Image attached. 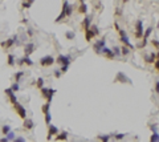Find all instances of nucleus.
Returning <instances> with one entry per match:
<instances>
[{"mask_svg":"<svg viewBox=\"0 0 159 142\" xmlns=\"http://www.w3.org/2000/svg\"><path fill=\"white\" fill-rule=\"evenodd\" d=\"M41 90V94H43V97L45 98L48 102H52V98L54 96V93H56V89H52V88H41L40 89Z\"/></svg>","mask_w":159,"mask_h":142,"instance_id":"1","label":"nucleus"},{"mask_svg":"<svg viewBox=\"0 0 159 142\" xmlns=\"http://www.w3.org/2000/svg\"><path fill=\"white\" fill-rule=\"evenodd\" d=\"M13 108H15L16 113L19 114V117H20V118H23V120H24V118H27V110H25V108L23 106V105H20V104H19V101H17L16 104H13Z\"/></svg>","mask_w":159,"mask_h":142,"instance_id":"2","label":"nucleus"},{"mask_svg":"<svg viewBox=\"0 0 159 142\" xmlns=\"http://www.w3.org/2000/svg\"><path fill=\"white\" fill-rule=\"evenodd\" d=\"M142 36H143V21L137 20V23H135V37L141 39Z\"/></svg>","mask_w":159,"mask_h":142,"instance_id":"3","label":"nucleus"},{"mask_svg":"<svg viewBox=\"0 0 159 142\" xmlns=\"http://www.w3.org/2000/svg\"><path fill=\"white\" fill-rule=\"evenodd\" d=\"M114 82H126V84H133L131 80H130L126 74H123L122 72H118L114 78Z\"/></svg>","mask_w":159,"mask_h":142,"instance_id":"4","label":"nucleus"},{"mask_svg":"<svg viewBox=\"0 0 159 142\" xmlns=\"http://www.w3.org/2000/svg\"><path fill=\"white\" fill-rule=\"evenodd\" d=\"M56 63L61 64V65H69L72 63V57L69 55H60L57 60H56Z\"/></svg>","mask_w":159,"mask_h":142,"instance_id":"5","label":"nucleus"},{"mask_svg":"<svg viewBox=\"0 0 159 142\" xmlns=\"http://www.w3.org/2000/svg\"><path fill=\"white\" fill-rule=\"evenodd\" d=\"M54 63L56 61L52 56H44V57L40 60V64L43 65V67H50V65H53Z\"/></svg>","mask_w":159,"mask_h":142,"instance_id":"6","label":"nucleus"},{"mask_svg":"<svg viewBox=\"0 0 159 142\" xmlns=\"http://www.w3.org/2000/svg\"><path fill=\"white\" fill-rule=\"evenodd\" d=\"M151 32H152V27H148L146 31H144V33H143V41H142V44L139 45V48H144L146 46V44H147V40H148V37H150V35H151Z\"/></svg>","mask_w":159,"mask_h":142,"instance_id":"7","label":"nucleus"},{"mask_svg":"<svg viewBox=\"0 0 159 142\" xmlns=\"http://www.w3.org/2000/svg\"><path fill=\"white\" fill-rule=\"evenodd\" d=\"M4 93L8 96V98H9V101H11V104L13 105V104H16L17 102V97H16V94H15V92L12 90L11 88H7L6 90H4Z\"/></svg>","mask_w":159,"mask_h":142,"instance_id":"8","label":"nucleus"},{"mask_svg":"<svg viewBox=\"0 0 159 142\" xmlns=\"http://www.w3.org/2000/svg\"><path fill=\"white\" fill-rule=\"evenodd\" d=\"M58 133V129H57V127H56L54 125H52V124H49L48 125V135H46V139H52V137L53 135H56V134H57Z\"/></svg>","mask_w":159,"mask_h":142,"instance_id":"9","label":"nucleus"},{"mask_svg":"<svg viewBox=\"0 0 159 142\" xmlns=\"http://www.w3.org/2000/svg\"><path fill=\"white\" fill-rule=\"evenodd\" d=\"M16 37H17V35H15L13 37H11V39H8V40H6V41H3V42H2V44H0V45H2L4 49H8V48H11V46H12L13 44H15V40H16Z\"/></svg>","mask_w":159,"mask_h":142,"instance_id":"10","label":"nucleus"},{"mask_svg":"<svg viewBox=\"0 0 159 142\" xmlns=\"http://www.w3.org/2000/svg\"><path fill=\"white\" fill-rule=\"evenodd\" d=\"M62 9L65 11V13H66V17H69L72 15V12H73V7L69 4L68 0H64V3H62Z\"/></svg>","mask_w":159,"mask_h":142,"instance_id":"11","label":"nucleus"},{"mask_svg":"<svg viewBox=\"0 0 159 142\" xmlns=\"http://www.w3.org/2000/svg\"><path fill=\"white\" fill-rule=\"evenodd\" d=\"M104 46H106V41L102 39V40H98L96 44H94V51H96V53H98V55H101V51H102V48Z\"/></svg>","mask_w":159,"mask_h":142,"instance_id":"12","label":"nucleus"},{"mask_svg":"<svg viewBox=\"0 0 159 142\" xmlns=\"http://www.w3.org/2000/svg\"><path fill=\"white\" fill-rule=\"evenodd\" d=\"M101 53H102V55H105V56H106V59H109V60H113V59L115 57L114 52L111 51V49H109L107 46H104V48H102Z\"/></svg>","mask_w":159,"mask_h":142,"instance_id":"13","label":"nucleus"},{"mask_svg":"<svg viewBox=\"0 0 159 142\" xmlns=\"http://www.w3.org/2000/svg\"><path fill=\"white\" fill-rule=\"evenodd\" d=\"M35 48H36V45L33 44V42H28V44L24 46V55L25 56H31L32 53H33Z\"/></svg>","mask_w":159,"mask_h":142,"instance_id":"14","label":"nucleus"},{"mask_svg":"<svg viewBox=\"0 0 159 142\" xmlns=\"http://www.w3.org/2000/svg\"><path fill=\"white\" fill-rule=\"evenodd\" d=\"M119 40H121V42H122L123 45H127V46H129V48L131 49V51H134V49H135V46H134V45H133L130 41H129V37H127V35H122V36H121V39H119Z\"/></svg>","mask_w":159,"mask_h":142,"instance_id":"15","label":"nucleus"},{"mask_svg":"<svg viewBox=\"0 0 159 142\" xmlns=\"http://www.w3.org/2000/svg\"><path fill=\"white\" fill-rule=\"evenodd\" d=\"M92 19H93V16L90 15H86L85 16V19H84V21H82V27H84V31H86V29H89L90 28V23H92Z\"/></svg>","mask_w":159,"mask_h":142,"instance_id":"16","label":"nucleus"},{"mask_svg":"<svg viewBox=\"0 0 159 142\" xmlns=\"http://www.w3.org/2000/svg\"><path fill=\"white\" fill-rule=\"evenodd\" d=\"M156 60V53L155 52H151L150 55H146L144 56V61H146L147 64H154V61Z\"/></svg>","mask_w":159,"mask_h":142,"instance_id":"17","label":"nucleus"},{"mask_svg":"<svg viewBox=\"0 0 159 142\" xmlns=\"http://www.w3.org/2000/svg\"><path fill=\"white\" fill-rule=\"evenodd\" d=\"M19 65H24V64H27V65H33V61L31 60V57L29 56H24V57H23L21 60H19V63H17Z\"/></svg>","mask_w":159,"mask_h":142,"instance_id":"18","label":"nucleus"},{"mask_svg":"<svg viewBox=\"0 0 159 142\" xmlns=\"http://www.w3.org/2000/svg\"><path fill=\"white\" fill-rule=\"evenodd\" d=\"M35 127V122L31 120V118H24V129L27 130H31Z\"/></svg>","mask_w":159,"mask_h":142,"instance_id":"19","label":"nucleus"},{"mask_svg":"<svg viewBox=\"0 0 159 142\" xmlns=\"http://www.w3.org/2000/svg\"><path fill=\"white\" fill-rule=\"evenodd\" d=\"M94 36H96V35H94V32H93L92 28H89V29L85 31V39H86V41H90Z\"/></svg>","mask_w":159,"mask_h":142,"instance_id":"20","label":"nucleus"},{"mask_svg":"<svg viewBox=\"0 0 159 142\" xmlns=\"http://www.w3.org/2000/svg\"><path fill=\"white\" fill-rule=\"evenodd\" d=\"M56 139H57V141H66L68 139V133H66V131H62V133H57V134H56Z\"/></svg>","mask_w":159,"mask_h":142,"instance_id":"21","label":"nucleus"},{"mask_svg":"<svg viewBox=\"0 0 159 142\" xmlns=\"http://www.w3.org/2000/svg\"><path fill=\"white\" fill-rule=\"evenodd\" d=\"M130 52H131V49H130L127 45H122V48H121V55L127 56V55H130Z\"/></svg>","mask_w":159,"mask_h":142,"instance_id":"22","label":"nucleus"},{"mask_svg":"<svg viewBox=\"0 0 159 142\" xmlns=\"http://www.w3.org/2000/svg\"><path fill=\"white\" fill-rule=\"evenodd\" d=\"M78 12L80 13H84V15L88 12V6H86L85 3H81V6H80V8H78Z\"/></svg>","mask_w":159,"mask_h":142,"instance_id":"23","label":"nucleus"},{"mask_svg":"<svg viewBox=\"0 0 159 142\" xmlns=\"http://www.w3.org/2000/svg\"><path fill=\"white\" fill-rule=\"evenodd\" d=\"M65 37H66L68 40H74L76 39V33H74L73 31H68L66 33H65Z\"/></svg>","mask_w":159,"mask_h":142,"instance_id":"24","label":"nucleus"},{"mask_svg":"<svg viewBox=\"0 0 159 142\" xmlns=\"http://www.w3.org/2000/svg\"><path fill=\"white\" fill-rule=\"evenodd\" d=\"M7 63H8L9 67H13V65H15V56H13V55H8Z\"/></svg>","mask_w":159,"mask_h":142,"instance_id":"25","label":"nucleus"},{"mask_svg":"<svg viewBox=\"0 0 159 142\" xmlns=\"http://www.w3.org/2000/svg\"><path fill=\"white\" fill-rule=\"evenodd\" d=\"M150 141L151 142H159V134H158V131H152V135H151Z\"/></svg>","mask_w":159,"mask_h":142,"instance_id":"26","label":"nucleus"},{"mask_svg":"<svg viewBox=\"0 0 159 142\" xmlns=\"http://www.w3.org/2000/svg\"><path fill=\"white\" fill-rule=\"evenodd\" d=\"M6 135H7V139H8V141H13V139L16 138L15 131H12V130H11V131H8V133H7Z\"/></svg>","mask_w":159,"mask_h":142,"instance_id":"27","label":"nucleus"},{"mask_svg":"<svg viewBox=\"0 0 159 142\" xmlns=\"http://www.w3.org/2000/svg\"><path fill=\"white\" fill-rule=\"evenodd\" d=\"M49 109H50V102H48V101H46V104H44V105L41 106V110H43V113L49 112Z\"/></svg>","mask_w":159,"mask_h":142,"instance_id":"28","label":"nucleus"},{"mask_svg":"<svg viewBox=\"0 0 159 142\" xmlns=\"http://www.w3.org/2000/svg\"><path fill=\"white\" fill-rule=\"evenodd\" d=\"M44 114H45V122H46V125H49L50 122H52V116H50V113H49V112L44 113Z\"/></svg>","mask_w":159,"mask_h":142,"instance_id":"29","label":"nucleus"},{"mask_svg":"<svg viewBox=\"0 0 159 142\" xmlns=\"http://www.w3.org/2000/svg\"><path fill=\"white\" fill-rule=\"evenodd\" d=\"M36 85H37V88H39V89H41L44 86V78L39 77V78H37V81H36Z\"/></svg>","mask_w":159,"mask_h":142,"instance_id":"30","label":"nucleus"},{"mask_svg":"<svg viewBox=\"0 0 159 142\" xmlns=\"http://www.w3.org/2000/svg\"><path fill=\"white\" fill-rule=\"evenodd\" d=\"M11 130H12V129H11V126H9V125H4V126L2 127V133H3L4 135H6L8 131H11Z\"/></svg>","mask_w":159,"mask_h":142,"instance_id":"31","label":"nucleus"},{"mask_svg":"<svg viewBox=\"0 0 159 142\" xmlns=\"http://www.w3.org/2000/svg\"><path fill=\"white\" fill-rule=\"evenodd\" d=\"M11 89L16 93L19 89H20V85H19V82H17V81H16V82H13V84H12V86H11Z\"/></svg>","mask_w":159,"mask_h":142,"instance_id":"32","label":"nucleus"},{"mask_svg":"<svg viewBox=\"0 0 159 142\" xmlns=\"http://www.w3.org/2000/svg\"><path fill=\"white\" fill-rule=\"evenodd\" d=\"M23 76H24V72H17V73L15 74V80H16V81L19 82V81H20V78L23 77Z\"/></svg>","mask_w":159,"mask_h":142,"instance_id":"33","label":"nucleus"},{"mask_svg":"<svg viewBox=\"0 0 159 142\" xmlns=\"http://www.w3.org/2000/svg\"><path fill=\"white\" fill-rule=\"evenodd\" d=\"M113 52H114L115 56H118V57L121 56V48H119V46H114V48H113Z\"/></svg>","mask_w":159,"mask_h":142,"instance_id":"34","label":"nucleus"},{"mask_svg":"<svg viewBox=\"0 0 159 142\" xmlns=\"http://www.w3.org/2000/svg\"><path fill=\"white\" fill-rule=\"evenodd\" d=\"M111 138V135H98V139H101V141H109Z\"/></svg>","mask_w":159,"mask_h":142,"instance_id":"35","label":"nucleus"},{"mask_svg":"<svg viewBox=\"0 0 159 142\" xmlns=\"http://www.w3.org/2000/svg\"><path fill=\"white\" fill-rule=\"evenodd\" d=\"M90 28L93 29V32H94V35H96V36H97V35H100V29H98V27H97V25H92Z\"/></svg>","mask_w":159,"mask_h":142,"instance_id":"36","label":"nucleus"},{"mask_svg":"<svg viewBox=\"0 0 159 142\" xmlns=\"http://www.w3.org/2000/svg\"><path fill=\"white\" fill-rule=\"evenodd\" d=\"M53 74H54V77H56V78H60V77H61V70H58V69H57V70H54V73H53Z\"/></svg>","mask_w":159,"mask_h":142,"instance_id":"37","label":"nucleus"},{"mask_svg":"<svg viewBox=\"0 0 159 142\" xmlns=\"http://www.w3.org/2000/svg\"><path fill=\"white\" fill-rule=\"evenodd\" d=\"M114 138L118 139V141H119V139H123V138H125V134H121V133H119V134H115Z\"/></svg>","mask_w":159,"mask_h":142,"instance_id":"38","label":"nucleus"},{"mask_svg":"<svg viewBox=\"0 0 159 142\" xmlns=\"http://www.w3.org/2000/svg\"><path fill=\"white\" fill-rule=\"evenodd\" d=\"M13 141H15V142H25L27 139L24 138V137H17V138H15Z\"/></svg>","mask_w":159,"mask_h":142,"instance_id":"39","label":"nucleus"},{"mask_svg":"<svg viewBox=\"0 0 159 142\" xmlns=\"http://www.w3.org/2000/svg\"><path fill=\"white\" fill-rule=\"evenodd\" d=\"M151 44L159 51V41H158V40H152V41H151Z\"/></svg>","mask_w":159,"mask_h":142,"instance_id":"40","label":"nucleus"},{"mask_svg":"<svg viewBox=\"0 0 159 142\" xmlns=\"http://www.w3.org/2000/svg\"><path fill=\"white\" fill-rule=\"evenodd\" d=\"M154 67H155V69L158 70V73H159V59H156L155 61H154Z\"/></svg>","mask_w":159,"mask_h":142,"instance_id":"41","label":"nucleus"},{"mask_svg":"<svg viewBox=\"0 0 159 142\" xmlns=\"http://www.w3.org/2000/svg\"><path fill=\"white\" fill-rule=\"evenodd\" d=\"M69 69V65H62L61 67V73H64V72H66V70Z\"/></svg>","mask_w":159,"mask_h":142,"instance_id":"42","label":"nucleus"},{"mask_svg":"<svg viewBox=\"0 0 159 142\" xmlns=\"http://www.w3.org/2000/svg\"><path fill=\"white\" fill-rule=\"evenodd\" d=\"M155 93H156V94H159V81H156V82H155Z\"/></svg>","mask_w":159,"mask_h":142,"instance_id":"43","label":"nucleus"},{"mask_svg":"<svg viewBox=\"0 0 159 142\" xmlns=\"http://www.w3.org/2000/svg\"><path fill=\"white\" fill-rule=\"evenodd\" d=\"M150 129H151V131H158L156 125H150Z\"/></svg>","mask_w":159,"mask_h":142,"instance_id":"44","label":"nucleus"},{"mask_svg":"<svg viewBox=\"0 0 159 142\" xmlns=\"http://www.w3.org/2000/svg\"><path fill=\"white\" fill-rule=\"evenodd\" d=\"M114 28H115V31H117V32H118V31L121 29L119 25H118V23H114Z\"/></svg>","mask_w":159,"mask_h":142,"instance_id":"45","label":"nucleus"},{"mask_svg":"<svg viewBox=\"0 0 159 142\" xmlns=\"http://www.w3.org/2000/svg\"><path fill=\"white\" fill-rule=\"evenodd\" d=\"M28 35H29V36L33 35V29H32V28H29V29H28Z\"/></svg>","mask_w":159,"mask_h":142,"instance_id":"46","label":"nucleus"},{"mask_svg":"<svg viewBox=\"0 0 159 142\" xmlns=\"http://www.w3.org/2000/svg\"><path fill=\"white\" fill-rule=\"evenodd\" d=\"M0 141H2V142H8V139H7V137H4V138H2V139H0Z\"/></svg>","mask_w":159,"mask_h":142,"instance_id":"47","label":"nucleus"},{"mask_svg":"<svg viewBox=\"0 0 159 142\" xmlns=\"http://www.w3.org/2000/svg\"><path fill=\"white\" fill-rule=\"evenodd\" d=\"M25 2H28V3H31V4H33V3H35V0H25Z\"/></svg>","mask_w":159,"mask_h":142,"instance_id":"48","label":"nucleus"},{"mask_svg":"<svg viewBox=\"0 0 159 142\" xmlns=\"http://www.w3.org/2000/svg\"><path fill=\"white\" fill-rule=\"evenodd\" d=\"M130 0H122V3H129Z\"/></svg>","mask_w":159,"mask_h":142,"instance_id":"49","label":"nucleus"},{"mask_svg":"<svg viewBox=\"0 0 159 142\" xmlns=\"http://www.w3.org/2000/svg\"><path fill=\"white\" fill-rule=\"evenodd\" d=\"M156 29H159V21H158V24H156Z\"/></svg>","mask_w":159,"mask_h":142,"instance_id":"50","label":"nucleus"},{"mask_svg":"<svg viewBox=\"0 0 159 142\" xmlns=\"http://www.w3.org/2000/svg\"><path fill=\"white\" fill-rule=\"evenodd\" d=\"M80 2H81V3H84V0H80Z\"/></svg>","mask_w":159,"mask_h":142,"instance_id":"51","label":"nucleus"}]
</instances>
